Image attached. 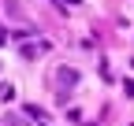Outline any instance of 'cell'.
Here are the masks:
<instances>
[{
    "mask_svg": "<svg viewBox=\"0 0 134 126\" xmlns=\"http://www.w3.org/2000/svg\"><path fill=\"white\" fill-rule=\"evenodd\" d=\"M15 97V85H0V100H11Z\"/></svg>",
    "mask_w": 134,
    "mask_h": 126,
    "instance_id": "6da1fadb",
    "label": "cell"
}]
</instances>
